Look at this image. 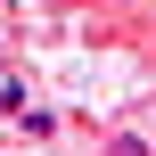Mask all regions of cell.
Wrapping results in <instances>:
<instances>
[{
	"instance_id": "cell-1",
	"label": "cell",
	"mask_w": 156,
	"mask_h": 156,
	"mask_svg": "<svg viewBox=\"0 0 156 156\" xmlns=\"http://www.w3.org/2000/svg\"><path fill=\"white\" fill-rule=\"evenodd\" d=\"M107 156H156V148L140 140V132H115V140H107Z\"/></svg>"
}]
</instances>
